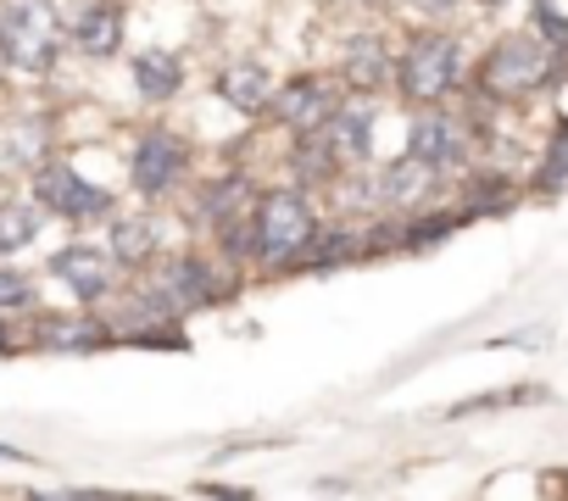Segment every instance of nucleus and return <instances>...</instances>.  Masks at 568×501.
I'll list each match as a JSON object with an SVG mask.
<instances>
[{
    "label": "nucleus",
    "mask_w": 568,
    "mask_h": 501,
    "mask_svg": "<svg viewBox=\"0 0 568 501\" xmlns=\"http://www.w3.org/2000/svg\"><path fill=\"white\" fill-rule=\"evenodd\" d=\"M435 190H440V167L424 162V156H413V151L396 156V162L379 173V201L396 206V212H418V206H429Z\"/></svg>",
    "instance_id": "nucleus-7"
},
{
    "label": "nucleus",
    "mask_w": 568,
    "mask_h": 501,
    "mask_svg": "<svg viewBox=\"0 0 568 501\" xmlns=\"http://www.w3.org/2000/svg\"><path fill=\"white\" fill-rule=\"evenodd\" d=\"M318 223H313V206L302 190H267L256 217H251V257L256 263H296L302 250L313 245Z\"/></svg>",
    "instance_id": "nucleus-1"
},
{
    "label": "nucleus",
    "mask_w": 568,
    "mask_h": 501,
    "mask_svg": "<svg viewBox=\"0 0 568 501\" xmlns=\"http://www.w3.org/2000/svg\"><path fill=\"white\" fill-rule=\"evenodd\" d=\"M546 390L535 385H513V390H490V396H474V401H457L452 418H468V412H496V407H524V401H540Z\"/></svg>",
    "instance_id": "nucleus-20"
},
{
    "label": "nucleus",
    "mask_w": 568,
    "mask_h": 501,
    "mask_svg": "<svg viewBox=\"0 0 568 501\" xmlns=\"http://www.w3.org/2000/svg\"><path fill=\"white\" fill-rule=\"evenodd\" d=\"M346 79L352 84H363V90H374V84H385L390 79V51H385V40H374V34H363V40H346Z\"/></svg>",
    "instance_id": "nucleus-15"
},
{
    "label": "nucleus",
    "mask_w": 568,
    "mask_h": 501,
    "mask_svg": "<svg viewBox=\"0 0 568 501\" xmlns=\"http://www.w3.org/2000/svg\"><path fill=\"white\" fill-rule=\"evenodd\" d=\"M413 7L424 12V18H446V12H457L463 0H413Z\"/></svg>",
    "instance_id": "nucleus-24"
},
{
    "label": "nucleus",
    "mask_w": 568,
    "mask_h": 501,
    "mask_svg": "<svg viewBox=\"0 0 568 501\" xmlns=\"http://www.w3.org/2000/svg\"><path fill=\"white\" fill-rule=\"evenodd\" d=\"M540 190H568V123L551 134V145H546V162H540V178H535Z\"/></svg>",
    "instance_id": "nucleus-21"
},
{
    "label": "nucleus",
    "mask_w": 568,
    "mask_h": 501,
    "mask_svg": "<svg viewBox=\"0 0 568 501\" xmlns=\"http://www.w3.org/2000/svg\"><path fill=\"white\" fill-rule=\"evenodd\" d=\"M151 250H156V223H151V217H123V223L112 228V257H118L123 268L145 263Z\"/></svg>",
    "instance_id": "nucleus-18"
},
{
    "label": "nucleus",
    "mask_w": 568,
    "mask_h": 501,
    "mask_svg": "<svg viewBox=\"0 0 568 501\" xmlns=\"http://www.w3.org/2000/svg\"><path fill=\"white\" fill-rule=\"evenodd\" d=\"M463 79V51L446 34H424L413 40V51L402 57V90L413 101H440L452 84Z\"/></svg>",
    "instance_id": "nucleus-4"
},
{
    "label": "nucleus",
    "mask_w": 568,
    "mask_h": 501,
    "mask_svg": "<svg viewBox=\"0 0 568 501\" xmlns=\"http://www.w3.org/2000/svg\"><path fill=\"white\" fill-rule=\"evenodd\" d=\"M535 18H540V34H546L551 45H568V18H562V12H551V7H535Z\"/></svg>",
    "instance_id": "nucleus-23"
},
{
    "label": "nucleus",
    "mask_w": 568,
    "mask_h": 501,
    "mask_svg": "<svg viewBox=\"0 0 568 501\" xmlns=\"http://www.w3.org/2000/svg\"><path fill=\"white\" fill-rule=\"evenodd\" d=\"M179 79H184L179 57H162V51L134 57V84H140V95H145V101H168V95L179 90Z\"/></svg>",
    "instance_id": "nucleus-17"
},
{
    "label": "nucleus",
    "mask_w": 568,
    "mask_h": 501,
    "mask_svg": "<svg viewBox=\"0 0 568 501\" xmlns=\"http://www.w3.org/2000/svg\"><path fill=\"white\" fill-rule=\"evenodd\" d=\"M179 173H184V145L173 134H145L140 151H134V167H129L134 190L140 195H168L179 184Z\"/></svg>",
    "instance_id": "nucleus-10"
},
{
    "label": "nucleus",
    "mask_w": 568,
    "mask_h": 501,
    "mask_svg": "<svg viewBox=\"0 0 568 501\" xmlns=\"http://www.w3.org/2000/svg\"><path fill=\"white\" fill-rule=\"evenodd\" d=\"M34 340H40L45 351H95V346L106 340V329L90 324V318H45Z\"/></svg>",
    "instance_id": "nucleus-16"
},
{
    "label": "nucleus",
    "mask_w": 568,
    "mask_h": 501,
    "mask_svg": "<svg viewBox=\"0 0 568 501\" xmlns=\"http://www.w3.org/2000/svg\"><path fill=\"white\" fill-rule=\"evenodd\" d=\"M0 457H7V462H23V451H12V446H0Z\"/></svg>",
    "instance_id": "nucleus-25"
},
{
    "label": "nucleus",
    "mask_w": 568,
    "mask_h": 501,
    "mask_svg": "<svg viewBox=\"0 0 568 501\" xmlns=\"http://www.w3.org/2000/svg\"><path fill=\"white\" fill-rule=\"evenodd\" d=\"M34 234H40V206H29V201L0 206V257H7V250H23Z\"/></svg>",
    "instance_id": "nucleus-19"
},
{
    "label": "nucleus",
    "mask_w": 568,
    "mask_h": 501,
    "mask_svg": "<svg viewBox=\"0 0 568 501\" xmlns=\"http://www.w3.org/2000/svg\"><path fill=\"white\" fill-rule=\"evenodd\" d=\"M34 195H40L51 212L73 217V223H90V217H106V212H112V195H106L101 184L79 178L68 162H45V167L34 173Z\"/></svg>",
    "instance_id": "nucleus-5"
},
{
    "label": "nucleus",
    "mask_w": 568,
    "mask_h": 501,
    "mask_svg": "<svg viewBox=\"0 0 568 501\" xmlns=\"http://www.w3.org/2000/svg\"><path fill=\"white\" fill-rule=\"evenodd\" d=\"M112 263L118 257H106V250H95V245H68V250H57V257H51V274L79 301H101L112 290Z\"/></svg>",
    "instance_id": "nucleus-8"
},
{
    "label": "nucleus",
    "mask_w": 568,
    "mask_h": 501,
    "mask_svg": "<svg viewBox=\"0 0 568 501\" xmlns=\"http://www.w3.org/2000/svg\"><path fill=\"white\" fill-rule=\"evenodd\" d=\"M407 151H413V156H424V162H435V167L446 173V167H457V162H463L468 140H463V129H457L446 112H418V117H413V129H407Z\"/></svg>",
    "instance_id": "nucleus-11"
},
{
    "label": "nucleus",
    "mask_w": 568,
    "mask_h": 501,
    "mask_svg": "<svg viewBox=\"0 0 568 501\" xmlns=\"http://www.w3.org/2000/svg\"><path fill=\"white\" fill-rule=\"evenodd\" d=\"M335 90L329 84H318V79H296V84H284L278 95H273V112H278V123H291L296 134H318L329 117H335Z\"/></svg>",
    "instance_id": "nucleus-9"
},
{
    "label": "nucleus",
    "mask_w": 568,
    "mask_h": 501,
    "mask_svg": "<svg viewBox=\"0 0 568 501\" xmlns=\"http://www.w3.org/2000/svg\"><path fill=\"white\" fill-rule=\"evenodd\" d=\"M151 313H190V307H206L212 301V268L201 257H173L162 268V279L145 290Z\"/></svg>",
    "instance_id": "nucleus-6"
},
{
    "label": "nucleus",
    "mask_w": 568,
    "mask_h": 501,
    "mask_svg": "<svg viewBox=\"0 0 568 501\" xmlns=\"http://www.w3.org/2000/svg\"><path fill=\"white\" fill-rule=\"evenodd\" d=\"M335 151V162H368L374 151V106L368 101H352V106H335V117L318 129Z\"/></svg>",
    "instance_id": "nucleus-12"
},
{
    "label": "nucleus",
    "mask_w": 568,
    "mask_h": 501,
    "mask_svg": "<svg viewBox=\"0 0 568 501\" xmlns=\"http://www.w3.org/2000/svg\"><path fill=\"white\" fill-rule=\"evenodd\" d=\"M217 95H223L234 112L256 117V112L273 106V79H267L262 62H229V68L217 73Z\"/></svg>",
    "instance_id": "nucleus-13"
},
{
    "label": "nucleus",
    "mask_w": 568,
    "mask_h": 501,
    "mask_svg": "<svg viewBox=\"0 0 568 501\" xmlns=\"http://www.w3.org/2000/svg\"><path fill=\"white\" fill-rule=\"evenodd\" d=\"M34 301V285L23 279V274H7L0 268V313H23Z\"/></svg>",
    "instance_id": "nucleus-22"
},
{
    "label": "nucleus",
    "mask_w": 568,
    "mask_h": 501,
    "mask_svg": "<svg viewBox=\"0 0 568 501\" xmlns=\"http://www.w3.org/2000/svg\"><path fill=\"white\" fill-rule=\"evenodd\" d=\"M68 34H73V45H79L84 57H112V51L123 45V18H118L112 7H84Z\"/></svg>",
    "instance_id": "nucleus-14"
},
{
    "label": "nucleus",
    "mask_w": 568,
    "mask_h": 501,
    "mask_svg": "<svg viewBox=\"0 0 568 501\" xmlns=\"http://www.w3.org/2000/svg\"><path fill=\"white\" fill-rule=\"evenodd\" d=\"M62 51V29L51 0H7L0 7V57L23 73H45Z\"/></svg>",
    "instance_id": "nucleus-2"
},
{
    "label": "nucleus",
    "mask_w": 568,
    "mask_h": 501,
    "mask_svg": "<svg viewBox=\"0 0 568 501\" xmlns=\"http://www.w3.org/2000/svg\"><path fill=\"white\" fill-rule=\"evenodd\" d=\"M551 68H557V51L540 40V34H507L490 57H485V68H479V79H485V90L490 95H529V90H540L546 79H551Z\"/></svg>",
    "instance_id": "nucleus-3"
},
{
    "label": "nucleus",
    "mask_w": 568,
    "mask_h": 501,
    "mask_svg": "<svg viewBox=\"0 0 568 501\" xmlns=\"http://www.w3.org/2000/svg\"><path fill=\"white\" fill-rule=\"evenodd\" d=\"M0 351H7V335H0Z\"/></svg>",
    "instance_id": "nucleus-26"
}]
</instances>
